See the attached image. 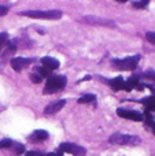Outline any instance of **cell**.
<instances>
[{
  "instance_id": "obj_1",
  "label": "cell",
  "mask_w": 155,
  "mask_h": 156,
  "mask_svg": "<svg viewBox=\"0 0 155 156\" xmlns=\"http://www.w3.org/2000/svg\"><path fill=\"white\" fill-rule=\"evenodd\" d=\"M19 15L29 16L33 19H59L62 16V11L59 10H32V11H21Z\"/></svg>"
},
{
  "instance_id": "obj_2",
  "label": "cell",
  "mask_w": 155,
  "mask_h": 156,
  "mask_svg": "<svg viewBox=\"0 0 155 156\" xmlns=\"http://www.w3.org/2000/svg\"><path fill=\"white\" fill-rule=\"evenodd\" d=\"M66 83H67V78L65 76H51L48 78V81H47L45 86H44L43 93L51 94V93H55V92H59L65 88Z\"/></svg>"
},
{
  "instance_id": "obj_3",
  "label": "cell",
  "mask_w": 155,
  "mask_h": 156,
  "mask_svg": "<svg viewBox=\"0 0 155 156\" xmlns=\"http://www.w3.org/2000/svg\"><path fill=\"white\" fill-rule=\"evenodd\" d=\"M109 141L111 144H121V145H139L142 143L139 136H132V134H122V133H114L110 136Z\"/></svg>"
},
{
  "instance_id": "obj_4",
  "label": "cell",
  "mask_w": 155,
  "mask_h": 156,
  "mask_svg": "<svg viewBox=\"0 0 155 156\" xmlns=\"http://www.w3.org/2000/svg\"><path fill=\"white\" fill-rule=\"evenodd\" d=\"M139 60H140L139 55L125 58V59H114L113 60V66H114L117 70H133V69L137 67Z\"/></svg>"
},
{
  "instance_id": "obj_5",
  "label": "cell",
  "mask_w": 155,
  "mask_h": 156,
  "mask_svg": "<svg viewBox=\"0 0 155 156\" xmlns=\"http://www.w3.org/2000/svg\"><path fill=\"white\" fill-rule=\"evenodd\" d=\"M59 151L62 154L63 152H67V154H71L74 156H85V154H87L84 147L76 145V144H71V143H62L59 145Z\"/></svg>"
},
{
  "instance_id": "obj_6",
  "label": "cell",
  "mask_w": 155,
  "mask_h": 156,
  "mask_svg": "<svg viewBox=\"0 0 155 156\" xmlns=\"http://www.w3.org/2000/svg\"><path fill=\"white\" fill-rule=\"evenodd\" d=\"M117 115L121 116L124 119H129V121H135V122H143L144 121V115L137 111L133 110H125V108H118L117 110Z\"/></svg>"
},
{
  "instance_id": "obj_7",
  "label": "cell",
  "mask_w": 155,
  "mask_h": 156,
  "mask_svg": "<svg viewBox=\"0 0 155 156\" xmlns=\"http://www.w3.org/2000/svg\"><path fill=\"white\" fill-rule=\"evenodd\" d=\"M84 22L87 23H91V25H96V26H109V27H113L115 26V22L111 21V19H107V18H100V16H84Z\"/></svg>"
},
{
  "instance_id": "obj_8",
  "label": "cell",
  "mask_w": 155,
  "mask_h": 156,
  "mask_svg": "<svg viewBox=\"0 0 155 156\" xmlns=\"http://www.w3.org/2000/svg\"><path fill=\"white\" fill-rule=\"evenodd\" d=\"M32 62H33V59H30V58H13L10 63H11V67L15 71H22Z\"/></svg>"
},
{
  "instance_id": "obj_9",
  "label": "cell",
  "mask_w": 155,
  "mask_h": 156,
  "mask_svg": "<svg viewBox=\"0 0 155 156\" xmlns=\"http://www.w3.org/2000/svg\"><path fill=\"white\" fill-rule=\"evenodd\" d=\"M40 62L43 63V67L47 69L48 71L56 70V69L59 67V62H58L56 59H54V58H51V56H44V58H41Z\"/></svg>"
},
{
  "instance_id": "obj_10",
  "label": "cell",
  "mask_w": 155,
  "mask_h": 156,
  "mask_svg": "<svg viewBox=\"0 0 155 156\" xmlns=\"http://www.w3.org/2000/svg\"><path fill=\"white\" fill-rule=\"evenodd\" d=\"M65 105H66V100H63V99L58 100V101H55V103H51L48 107H45L44 112L48 114V115H51V114H55V112H58V111H60Z\"/></svg>"
},
{
  "instance_id": "obj_11",
  "label": "cell",
  "mask_w": 155,
  "mask_h": 156,
  "mask_svg": "<svg viewBox=\"0 0 155 156\" xmlns=\"http://www.w3.org/2000/svg\"><path fill=\"white\" fill-rule=\"evenodd\" d=\"M48 137H49V134L45 130L38 129V130H34V132L29 136V141H32V143H40V141L47 140Z\"/></svg>"
},
{
  "instance_id": "obj_12",
  "label": "cell",
  "mask_w": 155,
  "mask_h": 156,
  "mask_svg": "<svg viewBox=\"0 0 155 156\" xmlns=\"http://www.w3.org/2000/svg\"><path fill=\"white\" fill-rule=\"evenodd\" d=\"M124 83H125V81H124V78L121 76H118V77L113 78L111 81H109V85L111 86V89H113V90H115V92L124 89Z\"/></svg>"
},
{
  "instance_id": "obj_13",
  "label": "cell",
  "mask_w": 155,
  "mask_h": 156,
  "mask_svg": "<svg viewBox=\"0 0 155 156\" xmlns=\"http://www.w3.org/2000/svg\"><path fill=\"white\" fill-rule=\"evenodd\" d=\"M143 104H144L147 112H155V94L144 99L143 100Z\"/></svg>"
},
{
  "instance_id": "obj_14",
  "label": "cell",
  "mask_w": 155,
  "mask_h": 156,
  "mask_svg": "<svg viewBox=\"0 0 155 156\" xmlns=\"http://www.w3.org/2000/svg\"><path fill=\"white\" fill-rule=\"evenodd\" d=\"M137 85H139V78L135 76V77H131L128 81H125V83H124V89H125L126 92H131L132 89L137 88Z\"/></svg>"
},
{
  "instance_id": "obj_15",
  "label": "cell",
  "mask_w": 155,
  "mask_h": 156,
  "mask_svg": "<svg viewBox=\"0 0 155 156\" xmlns=\"http://www.w3.org/2000/svg\"><path fill=\"white\" fill-rule=\"evenodd\" d=\"M95 99H96L95 94H84V96H81V97L78 99V103H80V104H85V103H92V101H95Z\"/></svg>"
},
{
  "instance_id": "obj_16",
  "label": "cell",
  "mask_w": 155,
  "mask_h": 156,
  "mask_svg": "<svg viewBox=\"0 0 155 156\" xmlns=\"http://www.w3.org/2000/svg\"><path fill=\"white\" fill-rule=\"evenodd\" d=\"M148 0H140V2H132L133 8H146L148 5Z\"/></svg>"
},
{
  "instance_id": "obj_17",
  "label": "cell",
  "mask_w": 155,
  "mask_h": 156,
  "mask_svg": "<svg viewBox=\"0 0 155 156\" xmlns=\"http://www.w3.org/2000/svg\"><path fill=\"white\" fill-rule=\"evenodd\" d=\"M8 44V34L7 33H0V49L3 48L4 45H7Z\"/></svg>"
},
{
  "instance_id": "obj_18",
  "label": "cell",
  "mask_w": 155,
  "mask_h": 156,
  "mask_svg": "<svg viewBox=\"0 0 155 156\" xmlns=\"http://www.w3.org/2000/svg\"><path fill=\"white\" fill-rule=\"evenodd\" d=\"M37 74L38 76H41V78H44V77L49 78L51 77V71H48L47 69H44V67H38L37 69Z\"/></svg>"
},
{
  "instance_id": "obj_19",
  "label": "cell",
  "mask_w": 155,
  "mask_h": 156,
  "mask_svg": "<svg viewBox=\"0 0 155 156\" xmlns=\"http://www.w3.org/2000/svg\"><path fill=\"white\" fill-rule=\"evenodd\" d=\"M11 145H13V140H8V138H5V140H2V141H0V149H3V148H10Z\"/></svg>"
},
{
  "instance_id": "obj_20",
  "label": "cell",
  "mask_w": 155,
  "mask_h": 156,
  "mask_svg": "<svg viewBox=\"0 0 155 156\" xmlns=\"http://www.w3.org/2000/svg\"><path fill=\"white\" fill-rule=\"evenodd\" d=\"M30 80L34 83H40L43 81V78H41V76H38L37 73H30Z\"/></svg>"
},
{
  "instance_id": "obj_21",
  "label": "cell",
  "mask_w": 155,
  "mask_h": 156,
  "mask_svg": "<svg viewBox=\"0 0 155 156\" xmlns=\"http://www.w3.org/2000/svg\"><path fill=\"white\" fill-rule=\"evenodd\" d=\"M146 37H147V40L150 41L151 44L155 45V32H147L146 33Z\"/></svg>"
},
{
  "instance_id": "obj_22",
  "label": "cell",
  "mask_w": 155,
  "mask_h": 156,
  "mask_svg": "<svg viewBox=\"0 0 155 156\" xmlns=\"http://www.w3.org/2000/svg\"><path fill=\"white\" fill-rule=\"evenodd\" d=\"M23 151H25V147L22 145V144H15V154L16 155L23 154Z\"/></svg>"
},
{
  "instance_id": "obj_23",
  "label": "cell",
  "mask_w": 155,
  "mask_h": 156,
  "mask_svg": "<svg viewBox=\"0 0 155 156\" xmlns=\"http://www.w3.org/2000/svg\"><path fill=\"white\" fill-rule=\"evenodd\" d=\"M143 76L146 78H150V80H155V71H146Z\"/></svg>"
},
{
  "instance_id": "obj_24",
  "label": "cell",
  "mask_w": 155,
  "mask_h": 156,
  "mask_svg": "<svg viewBox=\"0 0 155 156\" xmlns=\"http://www.w3.org/2000/svg\"><path fill=\"white\" fill-rule=\"evenodd\" d=\"M7 12H8V7H5V5H0V16H4Z\"/></svg>"
},
{
  "instance_id": "obj_25",
  "label": "cell",
  "mask_w": 155,
  "mask_h": 156,
  "mask_svg": "<svg viewBox=\"0 0 155 156\" xmlns=\"http://www.w3.org/2000/svg\"><path fill=\"white\" fill-rule=\"evenodd\" d=\"M25 156H45V155L40 154V152H36V151H29V152H26Z\"/></svg>"
},
{
  "instance_id": "obj_26",
  "label": "cell",
  "mask_w": 155,
  "mask_h": 156,
  "mask_svg": "<svg viewBox=\"0 0 155 156\" xmlns=\"http://www.w3.org/2000/svg\"><path fill=\"white\" fill-rule=\"evenodd\" d=\"M47 156H62V152H60L59 149H58L56 152H49V154L47 155Z\"/></svg>"
}]
</instances>
